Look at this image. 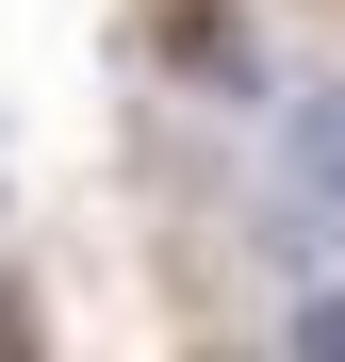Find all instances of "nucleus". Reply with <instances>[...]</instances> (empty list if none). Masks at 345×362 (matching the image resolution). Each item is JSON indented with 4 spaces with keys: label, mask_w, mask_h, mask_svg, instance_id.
I'll list each match as a JSON object with an SVG mask.
<instances>
[{
    "label": "nucleus",
    "mask_w": 345,
    "mask_h": 362,
    "mask_svg": "<svg viewBox=\"0 0 345 362\" xmlns=\"http://www.w3.org/2000/svg\"><path fill=\"white\" fill-rule=\"evenodd\" d=\"M279 346H313V362H345V296H296V313H279Z\"/></svg>",
    "instance_id": "nucleus-2"
},
{
    "label": "nucleus",
    "mask_w": 345,
    "mask_h": 362,
    "mask_svg": "<svg viewBox=\"0 0 345 362\" xmlns=\"http://www.w3.org/2000/svg\"><path fill=\"white\" fill-rule=\"evenodd\" d=\"M279 148H296V181H313L329 230H345V83H296V99H279Z\"/></svg>",
    "instance_id": "nucleus-1"
},
{
    "label": "nucleus",
    "mask_w": 345,
    "mask_h": 362,
    "mask_svg": "<svg viewBox=\"0 0 345 362\" xmlns=\"http://www.w3.org/2000/svg\"><path fill=\"white\" fill-rule=\"evenodd\" d=\"M33 329H49V313H33V296H17V280H0V346H33Z\"/></svg>",
    "instance_id": "nucleus-3"
}]
</instances>
